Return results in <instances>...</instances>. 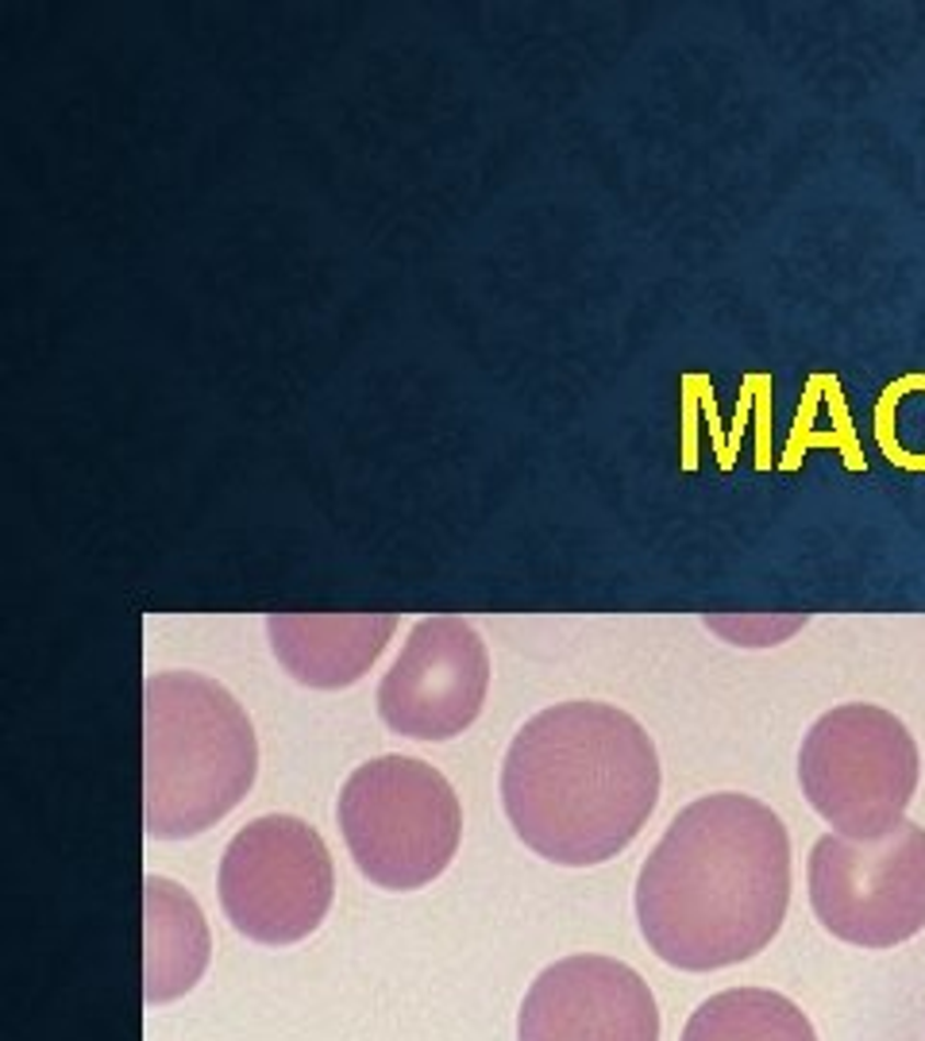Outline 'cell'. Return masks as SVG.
<instances>
[{"label":"cell","instance_id":"obj_5","mask_svg":"<svg viewBox=\"0 0 925 1041\" xmlns=\"http://www.w3.org/2000/svg\"><path fill=\"white\" fill-rule=\"evenodd\" d=\"M922 779L917 741L883 706L848 702L810 725L798 753L806 802L853 842H871L906 822Z\"/></svg>","mask_w":925,"mask_h":1041},{"label":"cell","instance_id":"obj_8","mask_svg":"<svg viewBox=\"0 0 925 1041\" xmlns=\"http://www.w3.org/2000/svg\"><path fill=\"white\" fill-rule=\"evenodd\" d=\"M490 690V656L471 621L421 617L378 683V718L409 741H452L471 729Z\"/></svg>","mask_w":925,"mask_h":1041},{"label":"cell","instance_id":"obj_9","mask_svg":"<svg viewBox=\"0 0 925 1041\" xmlns=\"http://www.w3.org/2000/svg\"><path fill=\"white\" fill-rule=\"evenodd\" d=\"M517 1041H660V1010L629 964L598 953L563 957L528 987Z\"/></svg>","mask_w":925,"mask_h":1041},{"label":"cell","instance_id":"obj_12","mask_svg":"<svg viewBox=\"0 0 925 1041\" xmlns=\"http://www.w3.org/2000/svg\"><path fill=\"white\" fill-rule=\"evenodd\" d=\"M683 1041H818L814 1026L787 995L767 987H733L694 1010Z\"/></svg>","mask_w":925,"mask_h":1041},{"label":"cell","instance_id":"obj_2","mask_svg":"<svg viewBox=\"0 0 925 1041\" xmlns=\"http://www.w3.org/2000/svg\"><path fill=\"white\" fill-rule=\"evenodd\" d=\"M660 802V756L632 713L559 702L517 729L502 807L517 837L563 868L606 865L637 842Z\"/></svg>","mask_w":925,"mask_h":1041},{"label":"cell","instance_id":"obj_13","mask_svg":"<svg viewBox=\"0 0 925 1041\" xmlns=\"http://www.w3.org/2000/svg\"><path fill=\"white\" fill-rule=\"evenodd\" d=\"M914 390H925V375H902L899 382L887 386L876 401V441H879V448H883V456L891 459L894 467H902V471H925L922 451H906V448H899V441H894V405Z\"/></svg>","mask_w":925,"mask_h":1041},{"label":"cell","instance_id":"obj_7","mask_svg":"<svg viewBox=\"0 0 925 1041\" xmlns=\"http://www.w3.org/2000/svg\"><path fill=\"white\" fill-rule=\"evenodd\" d=\"M810 906L833 937L891 949L925 929V825L853 842L825 833L810 849Z\"/></svg>","mask_w":925,"mask_h":1041},{"label":"cell","instance_id":"obj_10","mask_svg":"<svg viewBox=\"0 0 925 1041\" xmlns=\"http://www.w3.org/2000/svg\"><path fill=\"white\" fill-rule=\"evenodd\" d=\"M393 614H274L266 637L278 664L301 687L340 690L359 683L390 644Z\"/></svg>","mask_w":925,"mask_h":1041},{"label":"cell","instance_id":"obj_1","mask_svg":"<svg viewBox=\"0 0 925 1041\" xmlns=\"http://www.w3.org/2000/svg\"><path fill=\"white\" fill-rule=\"evenodd\" d=\"M790 903V837L752 794L683 807L637 876L648 949L683 972L741 964L772 946Z\"/></svg>","mask_w":925,"mask_h":1041},{"label":"cell","instance_id":"obj_4","mask_svg":"<svg viewBox=\"0 0 925 1041\" xmlns=\"http://www.w3.org/2000/svg\"><path fill=\"white\" fill-rule=\"evenodd\" d=\"M340 833L355 868L375 888L416 891L432 883L462 837V810L444 771L413 756H378L340 791Z\"/></svg>","mask_w":925,"mask_h":1041},{"label":"cell","instance_id":"obj_3","mask_svg":"<svg viewBox=\"0 0 925 1041\" xmlns=\"http://www.w3.org/2000/svg\"><path fill=\"white\" fill-rule=\"evenodd\" d=\"M144 830L185 842L248 799L259 741L228 687L197 672H155L144 683Z\"/></svg>","mask_w":925,"mask_h":1041},{"label":"cell","instance_id":"obj_11","mask_svg":"<svg viewBox=\"0 0 925 1041\" xmlns=\"http://www.w3.org/2000/svg\"><path fill=\"white\" fill-rule=\"evenodd\" d=\"M147 969H144V995L147 1003L182 999L205 976L208 957H213V937L201 914L197 899L178 888L167 876H147Z\"/></svg>","mask_w":925,"mask_h":1041},{"label":"cell","instance_id":"obj_6","mask_svg":"<svg viewBox=\"0 0 925 1041\" xmlns=\"http://www.w3.org/2000/svg\"><path fill=\"white\" fill-rule=\"evenodd\" d=\"M335 895L328 845L294 814L243 825L220 857V906L259 946H294L324 922Z\"/></svg>","mask_w":925,"mask_h":1041}]
</instances>
